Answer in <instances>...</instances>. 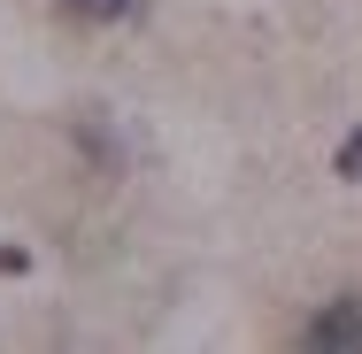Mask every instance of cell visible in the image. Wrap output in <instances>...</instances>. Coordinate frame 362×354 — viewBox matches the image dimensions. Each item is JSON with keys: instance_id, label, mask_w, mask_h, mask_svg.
<instances>
[{"instance_id": "cell-1", "label": "cell", "mask_w": 362, "mask_h": 354, "mask_svg": "<svg viewBox=\"0 0 362 354\" xmlns=\"http://www.w3.org/2000/svg\"><path fill=\"white\" fill-rule=\"evenodd\" d=\"M316 354H362V300H324L316 316H308V331H300Z\"/></svg>"}, {"instance_id": "cell-2", "label": "cell", "mask_w": 362, "mask_h": 354, "mask_svg": "<svg viewBox=\"0 0 362 354\" xmlns=\"http://www.w3.org/2000/svg\"><path fill=\"white\" fill-rule=\"evenodd\" d=\"M70 8L85 16V23H116V16H132L139 0H70Z\"/></svg>"}, {"instance_id": "cell-3", "label": "cell", "mask_w": 362, "mask_h": 354, "mask_svg": "<svg viewBox=\"0 0 362 354\" xmlns=\"http://www.w3.org/2000/svg\"><path fill=\"white\" fill-rule=\"evenodd\" d=\"M339 177H347V185H362V131H347V139H339Z\"/></svg>"}]
</instances>
